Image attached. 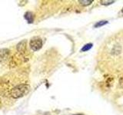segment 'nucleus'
<instances>
[{"instance_id": "nucleus-1", "label": "nucleus", "mask_w": 123, "mask_h": 115, "mask_svg": "<svg viewBox=\"0 0 123 115\" xmlns=\"http://www.w3.org/2000/svg\"><path fill=\"white\" fill-rule=\"evenodd\" d=\"M29 91V87L26 84H19L15 87L12 91V97L18 98L25 95Z\"/></svg>"}, {"instance_id": "nucleus-2", "label": "nucleus", "mask_w": 123, "mask_h": 115, "mask_svg": "<svg viewBox=\"0 0 123 115\" xmlns=\"http://www.w3.org/2000/svg\"><path fill=\"white\" fill-rule=\"evenodd\" d=\"M29 45L32 51H38L42 46V40L38 37H34L30 40Z\"/></svg>"}, {"instance_id": "nucleus-3", "label": "nucleus", "mask_w": 123, "mask_h": 115, "mask_svg": "<svg viewBox=\"0 0 123 115\" xmlns=\"http://www.w3.org/2000/svg\"><path fill=\"white\" fill-rule=\"evenodd\" d=\"M9 55V51L6 48L0 49V62H2L8 58Z\"/></svg>"}, {"instance_id": "nucleus-4", "label": "nucleus", "mask_w": 123, "mask_h": 115, "mask_svg": "<svg viewBox=\"0 0 123 115\" xmlns=\"http://www.w3.org/2000/svg\"><path fill=\"white\" fill-rule=\"evenodd\" d=\"M25 43L26 41H22L21 42H19L17 45V50L20 52V53H24L25 50Z\"/></svg>"}, {"instance_id": "nucleus-5", "label": "nucleus", "mask_w": 123, "mask_h": 115, "mask_svg": "<svg viewBox=\"0 0 123 115\" xmlns=\"http://www.w3.org/2000/svg\"><path fill=\"white\" fill-rule=\"evenodd\" d=\"M25 18L26 19L27 21H28L29 23H32L34 20V18H33V15L32 12H26L24 15Z\"/></svg>"}, {"instance_id": "nucleus-6", "label": "nucleus", "mask_w": 123, "mask_h": 115, "mask_svg": "<svg viewBox=\"0 0 123 115\" xmlns=\"http://www.w3.org/2000/svg\"><path fill=\"white\" fill-rule=\"evenodd\" d=\"M106 24H108V21H105V20L99 21V22H96V23H95V25H94V27H95V28H100V27H102V26L105 25H106Z\"/></svg>"}, {"instance_id": "nucleus-7", "label": "nucleus", "mask_w": 123, "mask_h": 115, "mask_svg": "<svg viewBox=\"0 0 123 115\" xmlns=\"http://www.w3.org/2000/svg\"><path fill=\"white\" fill-rule=\"evenodd\" d=\"M92 47V43H88V44H86V45H85L81 49V52H87L88 51L89 49H91Z\"/></svg>"}, {"instance_id": "nucleus-8", "label": "nucleus", "mask_w": 123, "mask_h": 115, "mask_svg": "<svg viewBox=\"0 0 123 115\" xmlns=\"http://www.w3.org/2000/svg\"><path fill=\"white\" fill-rule=\"evenodd\" d=\"M79 2H80L82 6H88L93 2V1L92 0H82V1H79Z\"/></svg>"}, {"instance_id": "nucleus-9", "label": "nucleus", "mask_w": 123, "mask_h": 115, "mask_svg": "<svg viewBox=\"0 0 123 115\" xmlns=\"http://www.w3.org/2000/svg\"><path fill=\"white\" fill-rule=\"evenodd\" d=\"M114 1H102L101 4L102 5H110V4L113 3Z\"/></svg>"}, {"instance_id": "nucleus-10", "label": "nucleus", "mask_w": 123, "mask_h": 115, "mask_svg": "<svg viewBox=\"0 0 123 115\" xmlns=\"http://www.w3.org/2000/svg\"><path fill=\"white\" fill-rule=\"evenodd\" d=\"M73 115H84V114H73Z\"/></svg>"}, {"instance_id": "nucleus-11", "label": "nucleus", "mask_w": 123, "mask_h": 115, "mask_svg": "<svg viewBox=\"0 0 123 115\" xmlns=\"http://www.w3.org/2000/svg\"><path fill=\"white\" fill-rule=\"evenodd\" d=\"M122 12H123V9H122Z\"/></svg>"}]
</instances>
